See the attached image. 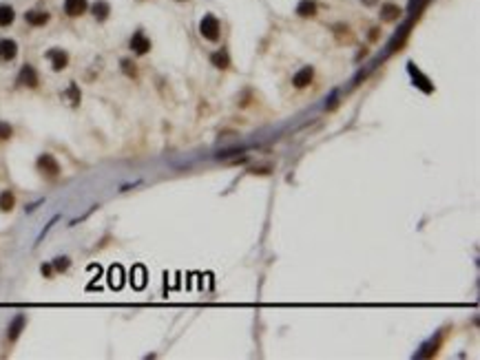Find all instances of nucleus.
Here are the masks:
<instances>
[{
	"label": "nucleus",
	"mask_w": 480,
	"mask_h": 360,
	"mask_svg": "<svg viewBox=\"0 0 480 360\" xmlns=\"http://www.w3.org/2000/svg\"><path fill=\"white\" fill-rule=\"evenodd\" d=\"M199 33L204 35L206 40H219V20L213 16V13H208V16L202 18V22H199Z\"/></svg>",
	"instance_id": "f257e3e1"
},
{
	"label": "nucleus",
	"mask_w": 480,
	"mask_h": 360,
	"mask_svg": "<svg viewBox=\"0 0 480 360\" xmlns=\"http://www.w3.org/2000/svg\"><path fill=\"white\" fill-rule=\"evenodd\" d=\"M35 166H38V171L42 175H47V177H58V175H60V164L55 162L53 155H47V153L38 157Z\"/></svg>",
	"instance_id": "f03ea898"
},
{
	"label": "nucleus",
	"mask_w": 480,
	"mask_h": 360,
	"mask_svg": "<svg viewBox=\"0 0 480 360\" xmlns=\"http://www.w3.org/2000/svg\"><path fill=\"white\" fill-rule=\"evenodd\" d=\"M129 47H131L133 53L144 55V53H149V51H151V40L144 35V31H135V33H133V38H131V42H129Z\"/></svg>",
	"instance_id": "7ed1b4c3"
},
{
	"label": "nucleus",
	"mask_w": 480,
	"mask_h": 360,
	"mask_svg": "<svg viewBox=\"0 0 480 360\" xmlns=\"http://www.w3.org/2000/svg\"><path fill=\"white\" fill-rule=\"evenodd\" d=\"M38 73H35V69L31 64H24L22 69H20V73H18V84H22V86H29V89H35L38 86Z\"/></svg>",
	"instance_id": "20e7f679"
},
{
	"label": "nucleus",
	"mask_w": 480,
	"mask_h": 360,
	"mask_svg": "<svg viewBox=\"0 0 480 360\" xmlns=\"http://www.w3.org/2000/svg\"><path fill=\"white\" fill-rule=\"evenodd\" d=\"M16 55H18L16 40H9V38L0 40V62H11Z\"/></svg>",
	"instance_id": "39448f33"
},
{
	"label": "nucleus",
	"mask_w": 480,
	"mask_h": 360,
	"mask_svg": "<svg viewBox=\"0 0 480 360\" xmlns=\"http://www.w3.org/2000/svg\"><path fill=\"white\" fill-rule=\"evenodd\" d=\"M47 58L51 60V69L53 71H62V69H66V64H69V53L62 49H51L47 53Z\"/></svg>",
	"instance_id": "423d86ee"
},
{
	"label": "nucleus",
	"mask_w": 480,
	"mask_h": 360,
	"mask_svg": "<svg viewBox=\"0 0 480 360\" xmlns=\"http://www.w3.org/2000/svg\"><path fill=\"white\" fill-rule=\"evenodd\" d=\"M86 7H89L86 0H64V13L71 16V18L82 16V13L86 11Z\"/></svg>",
	"instance_id": "0eeeda50"
},
{
	"label": "nucleus",
	"mask_w": 480,
	"mask_h": 360,
	"mask_svg": "<svg viewBox=\"0 0 480 360\" xmlns=\"http://www.w3.org/2000/svg\"><path fill=\"white\" fill-rule=\"evenodd\" d=\"M312 78H314V69H312V66H303L301 71H297V73H294L292 84L297 86V89H305V86L312 82Z\"/></svg>",
	"instance_id": "6e6552de"
},
{
	"label": "nucleus",
	"mask_w": 480,
	"mask_h": 360,
	"mask_svg": "<svg viewBox=\"0 0 480 360\" xmlns=\"http://www.w3.org/2000/svg\"><path fill=\"white\" fill-rule=\"evenodd\" d=\"M24 20H27V24H31V27H42V24L49 22V13L47 11H38V9H31V11L24 13Z\"/></svg>",
	"instance_id": "1a4fd4ad"
},
{
	"label": "nucleus",
	"mask_w": 480,
	"mask_h": 360,
	"mask_svg": "<svg viewBox=\"0 0 480 360\" xmlns=\"http://www.w3.org/2000/svg\"><path fill=\"white\" fill-rule=\"evenodd\" d=\"M24 323H27V318H24V314H18V316L13 318V321H11V325H9V329H7V338H9V341H16V338L20 336V332H22Z\"/></svg>",
	"instance_id": "9d476101"
},
{
	"label": "nucleus",
	"mask_w": 480,
	"mask_h": 360,
	"mask_svg": "<svg viewBox=\"0 0 480 360\" xmlns=\"http://www.w3.org/2000/svg\"><path fill=\"white\" fill-rule=\"evenodd\" d=\"M91 11H93L95 20H100V22H104V20L109 18V13H111V4L106 2V0H98V2H93V7H91Z\"/></svg>",
	"instance_id": "9b49d317"
},
{
	"label": "nucleus",
	"mask_w": 480,
	"mask_h": 360,
	"mask_svg": "<svg viewBox=\"0 0 480 360\" xmlns=\"http://www.w3.org/2000/svg\"><path fill=\"white\" fill-rule=\"evenodd\" d=\"M398 16H401V7L394 2H385L381 7V20H385V22H392V20H396Z\"/></svg>",
	"instance_id": "f8f14e48"
},
{
	"label": "nucleus",
	"mask_w": 480,
	"mask_h": 360,
	"mask_svg": "<svg viewBox=\"0 0 480 360\" xmlns=\"http://www.w3.org/2000/svg\"><path fill=\"white\" fill-rule=\"evenodd\" d=\"M297 13L301 18L316 16V2H314V0H301V2L297 4Z\"/></svg>",
	"instance_id": "ddd939ff"
},
{
	"label": "nucleus",
	"mask_w": 480,
	"mask_h": 360,
	"mask_svg": "<svg viewBox=\"0 0 480 360\" xmlns=\"http://www.w3.org/2000/svg\"><path fill=\"white\" fill-rule=\"evenodd\" d=\"M13 205H16L13 192L11 190H2V192H0V210H2V212H11Z\"/></svg>",
	"instance_id": "4468645a"
},
{
	"label": "nucleus",
	"mask_w": 480,
	"mask_h": 360,
	"mask_svg": "<svg viewBox=\"0 0 480 360\" xmlns=\"http://www.w3.org/2000/svg\"><path fill=\"white\" fill-rule=\"evenodd\" d=\"M13 18H16V11L11 4H0V27H9Z\"/></svg>",
	"instance_id": "2eb2a0df"
},
{
	"label": "nucleus",
	"mask_w": 480,
	"mask_h": 360,
	"mask_svg": "<svg viewBox=\"0 0 480 360\" xmlns=\"http://www.w3.org/2000/svg\"><path fill=\"white\" fill-rule=\"evenodd\" d=\"M211 60H213V64H215L217 69H228V66H231V58H228V51H226V49L215 51Z\"/></svg>",
	"instance_id": "dca6fc26"
},
{
	"label": "nucleus",
	"mask_w": 480,
	"mask_h": 360,
	"mask_svg": "<svg viewBox=\"0 0 480 360\" xmlns=\"http://www.w3.org/2000/svg\"><path fill=\"white\" fill-rule=\"evenodd\" d=\"M407 66H410V71H412V75H414V78H418V82H416V86H421V89L423 91H425V93H430V91H432V86H430V80H427L425 78V75H421V71H418V69H414V64H407Z\"/></svg>",
	"instance_id": "f3484780"
},
{
	"label": "nucleus",
	"mask_w": 480,
	"mask_h": 360,
	"mask_svg": "<svg viewBox=\"0 0 480 360\" xmlns=\"http://www.w3.org/2000/svg\"><path fill=\"white\" fill-rule=\"evenodd\" d=\"M13 135V128L7 122H0V140H9Z\"/></svg>",
	"instance_id": "a211bd4d"
},
{
	"label": "nucleus",
	"mask_w": 480,
	"mask_h": 360,
	"mask_svg": "<svg viewBox=\"0 0 480 360\" xmlns=\"http://www.w3.org/2000/svg\"><path fill=\"white\" fill-rule=\"evenodd\" d=\"M53 267H55L58 272H64L66 267H69V259H66V256H60V259L53 261Z\"/></svg>",
	"instance_id": "6ab92c4d"
},
{
	"label": "nucleus",
	"mask_w": 480,
	"mask_h": 360,
	"mask_svg": "<svg viewBox=\"0 0 480 360\" xmlns=\"http://www.w3.org/2000/svg\"><path fill=\"white\" fill-rule=\"evenodd\" d=\"M69 95H71V100H73V104H78V102H80V93H78V86H75V84L69 86Z\"/></svg>",
	"instance_id": "aec40b11"
},
{
	"label": "nucleus",
	"mask_w": 480,
	"mask_h": 360,
	"mask_svg": "<svg viewBox=\"0 0 480 360\" xmlns=\"http://www.w3.org/2000/svg\"><path fill=\"white\" fill-rule=\"evenodd\" d=\"M122 66H124V71H126V73L135 75V69H133V66H135V64H131L129 60H122Z\"/></svg>",
	"instance_id": "412c9836"
},
{
	"label": "nucleus",
	"mask_w": 480,
	"mask_h": 360,
	"mask_svg": "<svg viewBox=\"0 0 480 360\" xmlns=\"http://www.w3.org/2000/svg\"><path fill=\"white\" fill-rule=\"evenodd\" d=\"M376 2V0H365V4H374Z\"/></svg>",
	"instance_id": "4be33fe9"
}]
</instances>
